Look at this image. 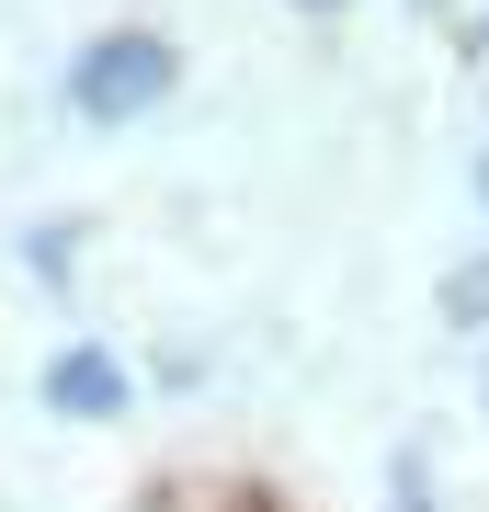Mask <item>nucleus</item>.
I'll return each instance as SVG.
<instances>
[{"mask_svg":"<svg viewBox=\"0 0 489 512\" xmlns=\"http://www.w3.org/2000/svg\"><path fill=\"white\" fill-rule=\"evenodd\" d=\"M69 92H80V114H148V103L171 92V46L160 35H103V46L80 57Z\"/></svg>","mask_w":489,"mask_h":512,"instance_id":"f257e3e1","label":"nucleus"},{"mask_svg":"<svg viewBox=\"0 0 489 512\" xmlns=\"http://www.w3.org/2000/svg\"><path fill=\"white\" fill-rule=\"evenodd\" d=\"M46 399L57 410H126V365H114V353H57V365H46Z\"/></svg>","mask_w":489,"mask_h":512,"instance_id":"f03ea898","label":"nucleus"},{"mask_svg":"<svg viewBox=\"0 0 489 512\" xmlns=\"http://www.w3.org/2000/svg\"><path fill=\"white\" fill-rule=\"evenodd\" d=\"M444 308H455V319H467V330L489 319V262H467V274H444Z\"/></svg>","mask_w":489,"mask_h":512,"instance_id":"7ed1b4c3","label":"nucleus"},{"mask_svg":"<svg viewBox=\"0 0 489 512\" xmlns=\"http://www.w3.org/2000/svg\"><path fill=\"white\" fill-rule=\"evenodd\" d=\"M478 194H489V148H478Z\"/></svg>","mask_w":489,"mask_h":512,"instance_id":"20e7f679","label":"nucleus"},{"mask_svg":"<svg viewBox=\"0 0 489 512\" xmlns=\"http://www.w3.org/2000/svg\"><path fill=\"white\" fill-rule=\"evenodd\" d=\"M410 512H421V501H410Z\"/></svg>","mask_w":489,"mask_h":512,"instance_id":"39448f33","label":"nucleus"}]
</instances>
